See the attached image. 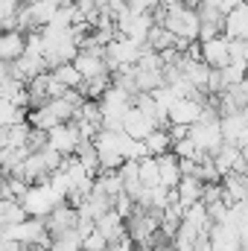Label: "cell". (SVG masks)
<instances>
[{
    "label": "cell",
    "instance_id": "6da1fadb",
    "mask_svg": "<svg viewBox=\"0 0 248 251\" xmlns=\"http://www.w3.org/2000/svg\"><path fill=\"white\" fill-rule=\"evenodd\" d=\"M161 26H167L178 41H198V26H201V21H198L196 6L181 3V6H175V9H167V12H164Z\"/></svg>",
    "mask_w": 248,
    "mask_h": 251
},
{
    "label": "cell",
    "instance_id": "7a4b0ae2",
    "mask_svg": "<svg viewBox=\"0 0 248 251\" xmlns=\"http://www.w3.org/2000/svg\"><path fill=\"white\" fill-rule=\"evenodd\" d=\"M18 201H21V207L26 210V216H38V219H44L56 204H62L64 199L50 187L47 181H38V184H29L26 193H24Z\"/></svg>",
    "mask_w": 248,
    "mask_h": 251
},
{
    "label": "cell",
    "instance_id": "3957f363",
    "mask_svg": "<svg viewBox=\"0 0 248 251\" xmlns=\"http://www.w3.org/2000/svg\"><path fill=\"white\" fill-rule=\"evenodd\" d=\"M187 137L196 143V149L201 152V155H216V149L225 143V137H222V126H219V117H204V120H198V123H193L187 128Z\"/></svg>",
    "mask_w": 248,
    "mask_h": 251
},
{
    "label": "cell",
    "instance_id": "277c9868",
    "mask_svg": "<svg viewBox=\"0 0 248 251\" xmlns=\"http://www.w3.org/2000/svg\"><path fill=\"white\" fill-rule=\"evenodd\" d=\"M114 26H117V35L134 38V41H146L152 26H155V18H152V12H134V9L125 6L114 18Z\"/></svg>",
    "mask_w": 248,
    "mask_h": 251
},
{
    "label": "cell",
    "instance_id": "5b68a950",
    "mask_svg": "<svg viewBox=\"0 0 248 251\" xmlns=\"http://www.w3.org/2000/svg\"><path fill=\"white\" fill-rule=\"evenodd\" d=\"M204 117V97H181L167 108V123L193 126Z\"/></svg>",
    "mask_w": 248,
    "mask_h": 251
},
{
    "label": "cell",
    "instance_id": "8992f818",
    "mask_svg": "<svg viewBox=\"0 0 248 251\" xmlns=\"http://www.w3.org/2000/svg\"><path fill=\"white\" fill-rule=\"evenodd\" d=\"M79 143H82V134H79V128H76V123H73V120L53 126V128L47 131V146H53L62 158L73 155V152L79 149Z\"/></svg>",
    "mask_w": 248,
    "mask_h": 251
},
{
    "label": "cell",
    "instance_id": "52a82bcc",
    "mask_svg": "<svg viewBox=\"0 0 248 251\" xmlns=\"http://www.w3.org/2000/svg\"><path fill=\"white\" fill-rule=\"evenodd\" d=\"M198 50H201V62L207 67H213V70H219V67H225L231 62V38L222 35V32L207 38V41H198Z\"/></svg>",
    "mask_w": 248,
    "mask_h": 251
},
{
    "label": "cell",
    "instance_id": "ba28073f",
    "mask_svg": "<svg viewBox=\"0 0 248 251\" xmlns=\"http://www.w3.org/2000/svg\"><path fill=\"white\" fill-rule=\"evenodd\" d=\"M105 47H97V44H88V47H82L79 53H76V70L82 73V79H91V76H99V73H111L108 70V64H105V53H102Z\"/></svg>",
    "mask_w": 248,
    "mask_h": 251
},
{
    "label": "cell",
    "instance_id": "9c48e42d",
    "mask_svg": "<svg viewBox=\"0 0 248 251\" xmlns=\"http://www.w3.org/2000/svg\"><path fill=\"white\" fill-rule=\"evenodd\" d=\"M76 222H79V210H76L70 201L56 204V207L44 216V225H47V234H50V237H62L67 231H73Z\"/></svg>",
    "mask_w": 248,
    "mask_h": 251
},
{
    "label": "cell",
    "instance_id": "30bf717a",
    "mask_svg": "<svg viewBox=\"0 0 248 251\" xmlns=\"http://www.w3.org/2000/svg\"><path fill=\"white\" fill-rule=\"evenodd\" d=\"M26 50V32L24 29H0V59L3 62H15L21 59Z\"/></svg>",
    "mask_w": 248,
    "mask_h": 251
},
{
    "label": "cell",
    "instance_id": "8fae6325",
    "mask_svg": "<svg viewBox=\"0 0 248 251\" xmlns=\"http://www.w3.org/2000/svg\"><path fill=\"white\" fill-rule=\"evenodd\" d=\"M152 128H158V123L152 120V117H146L134 102H131V108L123 114V131L128 134V137H137V140H143Z\"/></svg>",
    "mask_w": 248,
    "mask_h": 251
},
{
    "label": "cell",
    "instance_id": "7c38bea8",
    "mask_svg": "<svg viewBox=\"0 0 248 251\" xmlns=\"http://www.w3.org/2000/svg\"><path fill=\"white\" fill-rule=\"evenodd\" d=\"M222 35H228V38H248V3L234 6V9L225 15Z\"/></svg>",
    "mask_w": 248,
    "mask_h": 251
},
{
    "label": "cell",
    "instance_id": "4fadbf2b",
    "mask_svg": "<svg viewBox=\"0 0 248 251\" xmlns=\"http://www.w3.org/2000/svg\"><path fill=\"white\" fill-rule=\"evenodd\" d=\"M158 158V176H161V184L170 190H175V184L181 181V161H178V155L170 149V152H164V155H155Z\"/></svg>",
    "mask_w": 248,
    "mask_h": 251
},
{
    "label": "cell",
    "instance_id": "5bb4252c",
    "mask_svg": "<svg viewBox=\"0 0 248 251\" xmlns=\"http://www.w3.org/2000/svg\"><path fill=\"white\" fill-rule=\"evenodd\" d=\"M97 231H102L105 240H108V246H111V243H117V240L125 237V219L114 207H108L102 216H97Z\"/></svg>",
    "mask_w": 248,
    "mask_h": 251
},
{
    "label": "cell",
    "instance_id": "9a60e30c",
    "mask_svg": "<svg viewBox=\"0 0 248 251\" xmlns=\"http://www.w3.org/2000/svg\"><path fill=\"white\" fill-rule=\"evenodd\" d=\"M201 190H204V184H201L196 176H181V181L175 184V201H178L181 207H190L193 201L201 199Z\"/></svg>",
    "mask_w": 248,
    "mask_h": 251
},
{
    "label": "cell",
    "instance_id": "2e32d148",
    "mask_svg": "<svg viewBox=\"0 0 248 251\" xmlns=\"http://www.w3.org/2000/svg\"><path fill=\"white\" fill-rule=\"evenodd\" d=\"M111 82H114V76L111 73H99V76H91V79H82V85H79V94L85 97V100H99L108 88H111Z\"/></svg>",
    "mask_w": 248,
    "mask_h": 251
},
{
    "label": "cell",
    "instance_id": "e0dca14e",
    "mask_svg": "<svg viewBox=\"0 0 248 251\" xmlns=\"http://www.w3.org/2000/svg\"><path fill=\"white\" fill-rule=\"evenodd\" d=\"M143 143H146L149 155H164V152H170V149H173V137H170L167 126H158V128H152V131L143 137Z\"/></svg>",
    "mask_w": 248,
    "mask_h": 251
},
{
    "label": "cell",
    "instance_id": "ac0fdd59",
    "mask_svg": "<svg viewBox=\"0 0 248 251\" xmlns=\"http://www.w3.org/2000/svg\"><path fill=\"white\" fill-rule=\"evenodd\" d=\"M137 178H140L143 187H155V184H161V176H158V158H155V155H146V158L137 161Z\"/></svg>",
    "mask_w": 248,
    "mask_h": 251
},
{
    "label": "cell",
    "instance_id": "d6986e66",
    "mask_svg": "<svg viewBox=\"0 0 248 251\" xmlns=\"http://www.w3.org/2000/svg\"><path fill=\"white\" fill-rule=\"evenodd\" d=\"M24 120H26V108H21V105H15L12 100L0 97V128H3V126L24 123Z\"/></svg>",
    "mask_w": 248,
    "mask_h": 251
},
{
    "label": "cell",
    "instance_id": "ffe728a7",
    "mask_svg": "<svg viewBox=\"0 0 248 251\" xmlns=\"http://www.w3.org/2000/svg\"><path fill=\"white\" fill-rule=\"evenodd\" d=\"M53 76H56V79L62 82L64 88H76V91H79V85H82V73L76 70V64H73V62L53 67Z\"/></svg>",
    "mask_w": 248,
    "mask_h": 251
},
{
    "label": "cell",
    "instance_id": "44dd1931",
    "mask_svg": "<svg viewBox=\"0 0 248 251\" xmlns=\"http://www.w3.org/2000/svg\"><path fill=\"white\" fill-rule=\"evenodd\" d=\"M47 251H85V249H82V237L73 228V231H67L62 237H53V243H50Z\"/></svg>",
    "mask_w": 248,
    "mask_h": 251
},
{
    "label": "cell",
    "instance_id": "7402d4cb",
    "mask_svg": "<svg viewBox=\"0 0 248 251\" xmlns=\"http://www.w3.org/2000/svg\"><path fill=\"white\" fill-rule=\"evenodd\" d=\"M82 249H85V251H105V249H108V240H105V234H102V231H97V228H94V231L82 240Z\"/></svg>",
    "mask_w": 248,
    "mask_h": 251
},
{
    "label": "cell",
    "instance_id": "603a6c76",
    "mask_svg": "<svg viewBox=\"0 0 248 251\" xmlns=\"http://www.w3.org/2000/svg\"><path fill=\"white\" fill-rule=\"evenodd\" d=\"M204 3H207V6H213V9H219L222 15H228V12H231L234 6H240L243 0H204Z\"/></svg>",
    "mask_w": 248,
    "mask_h": 251
},
{
    "label": "cell",
    "instance_id": "cb8c5ba5",
    "mask_svg": "<svg viewBox=\"0 0 248 251\" xmlns=\"http://www.w3.org/2000/svg\"><path fill=\"white\" fill-rule=\"evenodd\" d=\"M15 251H47L44 246H18Z\"/></svg>",
    "mask_w": 248,
    "mask_h": 251
},
{
    "label": "cell",
    "instance_id": "d4e9b609",
    "mask_svg": "<svg viewBox=\"0 0 248 251\" xmlns=\"http://www.w3.org/2000/svg\"><path fill=\"white\" fill-rule=\"evenodd\" d=\"M243 3H248V0H243Z\"/></svg>",
    "mask_w": 248,
    "mask_h": 251
}]
</instances>
